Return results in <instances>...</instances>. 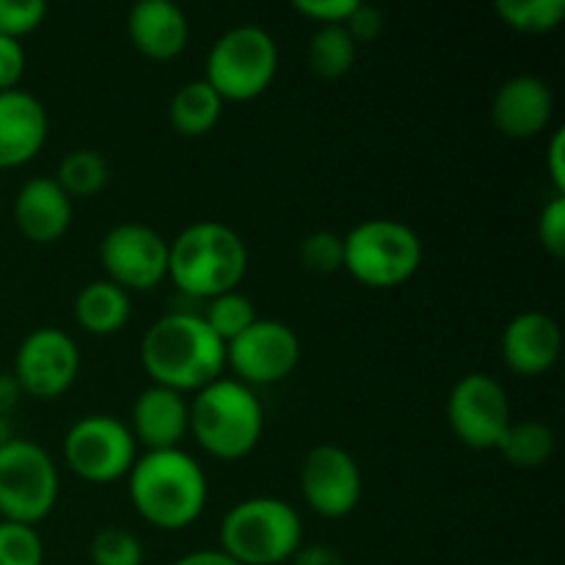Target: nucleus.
<instances>
[{"label": "nucleus", "mask_w": 565, "mask_h": 565, "mask_svg": "<svg viewBox=\"0 0 565 565\" xmlns=\"http://www.w3.org/2000/svg\"><path fill=\"white\" fill-rule=\"evenodd\" d=\"M298 257H301L303 268L312 270V274H337V270H342V237L329 230L312 232L298 246Z\"/></svg>", "instance_id": "nucleus-30"}, {"label": "nucleus", "mask_w": 565, "mask_h": 565, "mask_svg": "<svg viewBox=\"0 0 565 565\" xmlns=\"http://www.w3.org/2000/svg\"><path fill=\"white\" fill-rule=\"evenodd\" d=\"M58 467L42 445L11 439L0 450V519L36 527L58 505Z\"/></svg>", "instance_id": "nucleus-8"}, {"label": "nucleus", "mask_w": 565, "mask_h": 565, "mask_svg": "<svg viewBox=\"0 0 565 565\" xmlns=\"http://www.w3.org/2000/svg\"><path fill=\"white\" fill-rule=\"evenodd\" d=\"M14 224L31 243L61 241L72 226V199L53 177H33L14 199Z\"/></svg>", "instance_id": "nucleus-20"}, {"label": "nucleus", "mask_w": 565, "mask_h": 565, "mask_svg": "<svg viewBox=\"0 0 565 565\" xmlns=\"http://www.w3.org/2000/svg\"><path fill=\"white\" fill-rule=\"evenodd\" d=\"M359 0H296L292 9L320 25H345Z\"/></svg>", "instance_id": "nucleus-33"}, {"label": "nucleus", "mask_w": 565, "mask_h": 565, "mask_svg": "<svg viewBox=\"0 0 565 565\" xmlns=\"http://www.w3.org/2000/svg\"><path fill=\"white\" fill-rule=\"evenodd\" d=\"M502 359L508 370L522 379H539L550 373L563 351V331L546 312H519L502 331Z\"/></svg>", "instance_id": "nucleus-16"}, {"label": "nucleus", "mask_w": 565, "mask_h": 565, "mask_svg": "<svg viewBox=\"0 0 565 565\" xmlns=\"http://www.w3.org/2000/svg\"><path fill=\"white\" fill-rule=\"evenodd\" d=\"M301 340L281 320L257 318L226 345V367L246 386H274L296 373Z\"/></svg>", "instance_id": "nucleus-12"}, {"label": "nucleus", "mask_w": 565, "mask_h": 565, "mask_svg": "<svg viewBox=\"0 0 565 565\" xmlns=\"http://www.w3.org/2000/svg\"><path fill=\"white\" fill-rule=\"evenodd\" d=\"M22 395L55 401L66 395L81 375V348L75 337L55 326L33 329L14 353V373Z\"/></svg>", "instance_id": "nucleus-13"}, {"label": "nucleus", "mask_w": 565, "mask_h": 565, "mask_svg": "<svg viewBox=\"0 0 565 565\" xmlns=\"http://www.w3.org/2000/svg\"><path fill=\"white\" fill-rule=\"evenodd\" d=\"M108 160L97 149H72L61 158L53 180L70 199H88L108 185Z\"/></svg>", "instance_id": "nucleus-25"}, {"label": "nucleus", "mask_w": 565, "mask_h": 565, "mask_svg": "<svg viewBox=\"0 0 565 565\" xmlns=\"http://www.w3.org/2000/svg\"><path fill=\"white\" fill-rule=\"evenodd\" d=\"M386 28V17L379 6H370V3H356L353 14L348 17L345 22V31L351 33V39L356 44H367L375 42V39L384 33Z\"/></svg>", "instance_id": "nucleus-34"}, {"label": "nucleus", "mask_w": 565, "mask_h": 565, "mask_svg": "<svg viewBox=\"0 0 565 565\" xmlns=\"http://www.w3.org/2000/svg\"><path fill=\"white\" fill-rule=\"evenodd\" d=\"M555 94L539 75H516L497 88L491 99V125L513 141H530L550 127Z\"/></svg>", "instance_id": "nucleus-15"}, {"label": "nucleus", "mask_w": 565, "mask_h": 565, "mask_svg": "<svg viewBox=\"0 0 565 565\" xmlns=\"http://www.w3.org/2000/svg\"><path fill=\"white\" fill-rule=\"evenodd\" d=\"M141 367L152 384L188 397L224 375L226 345L204 323L199 309H174L143 334Z\"/></svg>", "instance_id": "nucleus-1"}, {"label": "nucleus", "mask_w": 565, "mask_h": 565, "mask_svg": "<svg viewBox=\"0 0 565 565\" xmlns=\"http://www.w3.org/2000/svg\"><path fill=\"white\" fill-rule=\"evenodd\" d=\"M130 292L108 279L88 281L75 298V320L83 331L94 337H114L130 323Z\"/></svg>", "instance_id": "nucleus-21"}, {"label": "nucleus", "mask_w": 565, "mask_h": 565, "mask_svg": "<svg viewBox=\"0 0 565 565\" xmlns=\"http://www.w3.org/2000/svg\"><path fill=\"white\" fill-rule=\"evenodd\" d=\"M174 565H241V563L232 561V557L221 550H196L182 555Z\"/></svg>", "instance_id": "nucleus-39"}, {"label": "nucleus", "mask_w": 565, "mask_h": 565, "mask_svg": "<svg viewBox=\"0 0 565 565\" xmlns=\"http://www.w3.org/2000/svg\"><path fill=\"white\" fill-rule=\"evenodd\" d=\"M497 450L513 469H541L555 452V434L541 419H522L511 423Z\"/></svg>", "instance_id": "nucleus-23"}, {"label": "nucleus", "mask_w": 565, "mask_h": 565, "mask_svg": "<svg viewBox=\"0 0 565 565\" xmlns=\"http://www.w3.org/2000/svg\"><path fill=\"white\" fill-rule=\"evenodd\" d=\"M136 458L130 425L114 414H86L64 436V463L86 483L105 486L127 478Z\"/></svg>", "instance_id": "nucleus-9"}, {"label": "nucleus", "mask_w": 565, "mask_h": 565, "mask_svg": "<svg viewBox=\"0 0 565 565\" xmlns=\"http://www.w3.org/2000/svg\"><path fill=\"white\" fill-rule=\"evenodd\" d=\"M92 565H143V546L130 530L105 527L92 539Z\"/></svg>", "instance_id": "nucleus-28"}, {"label": "nucleus", "mask_w": 565, "mask_h": 565, "mask_svg": "<svg viewBox=\"0 0 565 565\" xmlns=\"http://www.w3.org/2000/svg\"><path fill=\"white\" fill-rule=\"evenodd\" d=\"M292 565H345L340 552L329 544H307L292 555Z\"/></svg>", "instance_id": "nucleus-37"}, {"label": "nucleus", "mask_w": 565, "mask_h": 565, "mask_svg": "<svg viewBox=\"0 0 565 565\" xmlns=\"http://www.w3.org/2000/svg\"><path fill=\"white\" fill-rule=\"evenodd\" d=\"M105 279L127 292L154 290L169 279V241L138 221L110 226L99 241Z\"/></svg>", "instance_id": "nucleus-11"}, {"label": "nucleus", "mask_w": 565, "mask_h": 565, "mask_svg": "<svg viewBox=\"0 0 565 565\" xmlns=\"http://www.w3.org/2000/svg\"><path fill=\"white\" fill-rule=\"evenodd\" d=\"M50 116L36 94L25 88L0 92V169L25 166L47 143Z\"/></svg>", "instance_id": "nucleus-17"}, {"label": "nucleus", "mask_w": 565, "mask_h": 565, "mask_svg": "<svg viewBox=\"0 0 565 565\" xmlns=\"http://www.w3.org/2000/svg\"><path fill=\"white\" fill-rule=\"evenodd\" d=\"M44 17H47L44 0H0V36H28L42 25Z\"/></svg>", "instance_id": "nucleus-31"}, {"label": "nucleus", "mask_w": 565, "mask_h": 565, "mask_svg": "<svg viewBox=\"0 0 565 565\" xmlns=\"http://www.w3.org/2000/svg\"><path fill=\"white\" fill-rule=\"evenodd\" d=\"M127 425H130L136 445H143L147 450H171V447H180L188 436L191 406L180 392L149 384L132 403Z\"/></svg>", "instance_id": "nucleus-18"}, {"label": "nucleus", "mask_w": 565, "mask_h": 565, "mask_svg": "<svg viewBox=\"0 0 565 565\" xmlns=\"http://www.w3.org/2000/svg\"><path fill=\"white\" fill-rule=\"evenodd\" d=\"M127 494L143 522L177 533L199 522L207 508V472L182 447L147 450L127 472Z\"/></svg>", "instance_id": "nucleus-2"}, {"label": "nucleus", "mask_w": 565, "mask_h": 565, "mask_svg": "<svg viewBox=\"0 0 565 565\" xmlns=\"http://www.w3.org/2000/svg\"><path fill=\"white\" fill-rule=\"evenodd\" d=\"M25 50H22L20 39L0 36V92L20 86L22 75H25Z\"/></svg>", "instance_id": "nucleus-35"}, {"label": "nucleus", "mask_w": 565, "mask_h": 565, "mask_svg": "<svg viewBox=\"0 0 565 565\" xmlns=\"http://www.w3.org/2000/svg\"><path fill=\"white\" fill-rule=\"evenodd\" d=\"M546 174H550L555 193L565 196V127H557L546 147Z\"/></svg>", "instance_id": "nucleus-36"}, {"label": "nucleus", "mask_w": 565, "mask_h": 565, "mask_svg": "<svg viewBox=\"0 0 565 565\" xmlns=\"http://www.w3.org/2000/svg\"><path fill=\"white\" fill-rule=\"evenodd\" d=\"M221 114H224V99L204 77L182 83L169 99L171 127L185 138L207 136L221 121Z\"/></svg>", "instance_id": "nucleus-22"}, {"label": "nucleus", "mask_w": 565, "mask_h": 565, "mask_svg": "<svg viewBox=\"0 0 565 565\" xmlns=\"http://www.w3.org/2000/svg\"><path fill=\"white\" fill-rule=\"evenodd\" d=\"M497 17L511 31L550 33L565 17V0H497Z\"/></svg>", "instance_id": "nucleus-27"}, {"label": "nucleus", "mask_w": 565, "mask_h": 565, "mask_svg": "<svg viewBox=\"0 0 565 565\" xmlns=\"http://www.w3.org/2000/svg\"><path fill=\"white\" fill-rule=\"evenodd\" d=\"M199 315H202L204 323L213 329V334L218 337L224 345H230L235 337H241L243 331L259 318L252 298L243 296L241 290H232V292H224V296L210 298V301L202 303Z\"/></svg>", "instance_id": "nucleus-26"}, {"label": "nucleus", "mask_w": 565, "mask_h": 565, "mask_svg": "<svg viewBox=\"0 0 565 565\" xmlns=\"http://www.w3.org/2000/svg\"><path fill=\"white\" fill-rule=\"evenodd\" d=\"M423 257L419 235L397 218L359 221L342 237V268L370 290L406 285L423 268Z\"/></svg>", "instance_id": "nucleus-6"}, {"label": "nucleus", "mask_w": 565, "mask_h": 565, "mask_svg": "<svg viewBox=\"0 0 565 565\" xmlns=\"http://www.w3.org/2000/svg\"><path fill=\"white\" fill-rule=\"evenodd\" d=\"M359 44L353 42L345 25H320L307 47L309 66L323 81H340L356 64Z\"/></svg>", "instance_id": "nucleus-24"}, {"label": "nucleus", "mask_w": 565, "mask_h": 565, "mask_svg": "<svg viewBox=\"0 0 565 565\" xmlns=\"http://www.w3.org/2000/svg\"><path fill=\"white\" fill-rule=\"evenodd\" d=\"M303 502L323 519H345L362 502L364 480L356 458L340 445H318L303 456L301 472Z\"/></svg>", "instance_id": "nucleus-14"}, {"label": "nucleus", "mask_w": 565, "mask_h": 565, "mask_svg": "<svg viewBox=\"0 0 565 565\" xmlns=\"http://www.w3.org/2000/svg\"><path fill=\"white\" fill-rule=\"evenodd\" d=\"M22 401V390L11 373H0V417H9Z\"/></svg>", "instance_id": "nucleus-38"}, {"label": "nucleus", "mask_w": 565, "mask_h": 565, "mask_svg": "<svg viewBox=\"0 0 565 565\" xmlns=\"http://www.w3.org/2000/svg\"><path fill=\"white\" fill-rule=\"evenodd\" d=\"M513 423L508 392L494 375L467 373L447 395V425L469 450H497Z\"/></svg>", "instance_id": "nucleus-10"}, {"label": "nucleus", "mask_w": 565, "mask_h": 565, "mask_svg": "<svg viewBox=\"0 0 565 565\" xmlns=\"http://www.w3.org/2000/svg\"><path fill=\"white\" fill-rule=\"evenodd\" d=\"M127 36L147 58L171 61L185 53L191 42V22L182 6L171 0H138L127 14Z\"/></svg>", "instance_id": "nucleus-19"}, {"label": "nucleus", "mask_w": 565, "mask_h": 565, "mask_svg": "<svg viewBox=\"0 0 565 565\" xmlns=\"http://www.w3.org/2000/svg\"><path fill=\"white\" fill-rule=\"evenodd\" d=\"M221 552L241 565H279L303 546L301 513L279 497H248L226 511Z\"/></svg>", "instance_id": "nucleus-5"}, {"label": "nucleus", "mask_w": 565, "mask_h": 565, "mask_svg": "<svg viewBox=\"0 0 565 565\" xmlns=\"http://www.w3.org/2000/svg\"><path fill=\"white\" fill-rule=\"evenodd\" d=\"M188 406H191L188 434L207 456L218 461H241L257 450L265 430V408L252 386L221 375L204 390L193 392Z\"/></svg>", "instance_id": "nucleus-4"}, {"label": "nucleus", "mask_w": 565, "mask_h": 565, "mask_svg": "<svg viewBox=\"0 0 565 565\" xmlns=\"http://www.w3.org/2000/svg\"><path fill=\"white\" fill-rule=\"evenodd\" d=\"M0 565H44V544L36 527L0 519Z\"/></svg>", "instance_id": "nucleus-29"}, {"label": "nucleus", "mask_w": 565, "mask_h": 565, "mask_svg": "<svg viewBox=\"0 0 565 565\" xmlns=\"http://www.w3.org/2000/svg\"><path fill=\"white\" fill-rule=\"evenodd\" d=\"M279 72V44L270 31L246 22L221 33L204 61V81L224 103L263 97Z\"/></svg>", "instance_id": "nucleus-7"}, {"label": "nucleus", "mask_w": 565, "mask_h": 565, "mask_svg": "<svg viewBox=\"0 0 565 565\" xmlns=\"http://www.w3.org/2000/svg\"><path fill=\"white\" fill-rule=\"evenodd\" d=\"M246 270V241L224 221H196L169 243L171 285L193 301L237 290Z\"/></svg>", "instance_id": "nucleus-3"}, {"label": "nucleus", "mask_w": 565, "mask_h": 565, "mask_svg": "<svg viewBox=\"0 0 565 565\" xmlns=\"http://www.w3.org/2000/svg\"><path fill=\"white\" fill-rule=\"evenodd\" d=\"M539 243L555 259L565 257V196L555 193L539 215Z\"/></svg>", "instance_id": "nucleus-32"}, {"label": "nucleus", "mask_w": 565, "mask_h": 565, "mask_svg": "<svg viewBox=\"0 0 565 565\" xmlns=\"http://www.w3.org/2000/svg\"><path fill=\"white\" fill-rule=\"evenodd\" d=\"M11 439H14V430H11L9 417H0V450H3Z\"/></svg>", "instance_id": "nucleus-40"}]
</instances>
